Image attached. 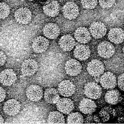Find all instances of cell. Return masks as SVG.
<instances>
[{"label": "cell", "mask_w": 124, "mask_h": 126, "mask_svg": "<svg viewBox=\"0 0 124 126\" xmlns=\"http://www.w3.org/2000/svg\"><path fill=\"white\" fill-rule=\"evenodd\" d=\"M6 92L0 86V103L4 100L6 96Z\"/></svg>", "instance_id": "obj_34"}, {"label": "cell", "mask_w": 124, "mask_h": 126, "mask_svg": "<svg viewBox=\"0 0 124 126\" xmlns=\"http://www.w3.org/2000/svg\"><path fill=\"white\" fill-rule=\"evenodd\" d=\"M7 57L4 53L0 50V67L6 63Z\"/></svg>", "instance_id": "obj_33"}, {"label": "cell", "mask_w": 124, "mask_h": 126, "mask_svg": "<svg viewBox=\"0 0 124 126\" xmlns=\"http://www.w3.org/2000/svg\"><path fill=\"white\" fill-rule=\"evenodd\" d=\"M16 79V74L12 69H5L0 73V82L3 85L11 86L14 83Z\"/></svg>", "instance_id": "obj_9"}, {"label": "cell", "mask_w": 124, "mask_h": 126, "mask_svg": "<svg viewBox=\"0 0 124 126\" xmlns=\"http://www.w3.org/2000/svg\"><path fill=\"white\" fill-rule=\"evenodd\" d=\"M89 115L86 118L85 123L87 124L95 123L93 119V116L91 114Z\"/></svg>", "instance_id": "obj_35"}, {"label": "cell", "mask_w": 124, "mask_h": 126, "mask_svg": "<svg viewBox=\"0 0 124 126\" xmlns=\"http://www.w3.org/2000/svg\"><path fill=\"white\" fill-rule=\"evenodd\" d=\"M83 121V116L78 112L69 114L67 120L68 124H82Z\"/></svg>", "instance_id": "obj_27"}, {"label": "cell", "mask_w": 124, "mask_h": 126, "mask_svg": "<svg viewBox=\"0 0 124 126\" xmlns=\"http://www.w3.org/2000/svg\"><path fill=\"white\" fill-rule=\"evenodd\" d=\"M124 73L120 75L118 79V84L119 88L122 91L124 90Z\"/></svg>", "instance_id": "obj_32"}, {"label": "cell", "mask_w": 124, "mask_h": 126, "mask_svg": "<svg viewBox=\"0 0 124 126\" xmlns=\"http://www.w3.org/2000/svg\"><path fill=\"white\" fill-rule=\"evenodd\" d=\"M97 106L95 102L92 99L83 98L80 102L79 108L80 111L85 114H91L96 110Z\"/></svg>", "instance_id": "obj_18"}, {"label": "cell", "mask_w": 124, "mask_h": 126, "mask_svg": "<svg viewBox=\"0 0 124 126\" xmlns=\"http://www.w3.org/2000/svg\"><path fill=\"white\" fill-rule=\"evenodd\" d=\"M58 90L54 88L46 89L43 95L45 100L50 104H56L60 98Z\"/></svg>", "instance_id": "obj_24"}, {"label": "cell", "mask_w": 124, "mask_h": 126, "mask_svg": "<svg viewBox=\"0 0 124 126\" xmlns=\"http://www.w3.org/2000/svg\"><path fill=\"white\" fill-rule=\"evenodd\" d=\"M108 37L111 42L116 44H121L124 41L123 30L120 28H112L109 32Z\"/></svg>", "instance_id": "obj_22"}, {"label": "cell", "mask_w": 124, "mask_h": 126, "mask_svg": "<svg viewBox=\"0 0 124 126\" xmlns=\"http://www.w3.org/2000/svg\"><path fill=\"white\" fill-rule=\"evenodd\" d=\"M90 54V51L89 47L84 45L77 46L73 52L74 57L80 61L87 60L89 57Z\"/></svg>", "instance_id": "obj_20"}, {"label": "cell", "mask_w": 124, "mask_h": 126, "mask_svg": "<svg viewBox=\"0 0 124 126\" xmlns=\"http://www.w3.org/2000/svg\"><path fill=\"white\" fill-rule=\"evenodd\" d=\"M56 105L59 111L66 114H70L74 108L73 101L67 98H60L56 103Z\"/></svg>", "instance_id": "obj_14"}, {"label": "cell", "mask_w": 124, "mask_h": 126, "mask_svg": "<svg viewBox=\"0 0 124 126\" xmlns=\"http://www.w3.org/2000/svg\"><path fill=\"white\" fill-rule=\"evenodd\" d=\"M124 116L118 117V121L119 123H124Z\"/></svg>", "instance_id": "obj_37"}, {"label": "cell", "mask_w": 124, "mask_h": 126, "mask_svg": "<svg viewBox=\"0 0 124 126\" xmlns=\"http://www.w3.org/2000/svg\"><path fill=\"white\" fill-rule=\"evenodd\" d=\"M38 65L37 62L32 59L25 60L21 66L22 74L25 76H30L35 74L37 70Z\"/></svg>", "instance_id": "obj_7"}, {"label": "cell", "mask_w": 124, "mask_h": 126, "mask_svg": "<svg viewBox=\"0 0 124 126\" xmlns=\"http://www.w3.org/2000/svg\"><path fill=\"white\" fill-rule=\"evenodd\" d=\"M58 44L61 49L65 52L72 50L75 45L74 39L71 35H65L62 36L59 39Z\"/></svg>", "instance_id": "obj_19"}, {"label": "cell", "mask_w": 124, "mask_h": 126, "mask_svg": "<svg viewBox=\"0 0 124 126\" xmlns=\"http://www.w3.org/2000/svg\"><path fill=\"white\" fill-rule=\"evenodd\" d=\"M82 68L80 63L74 59L69 60L65 65L66 73L71 76H76L79 74L82 71Z\"/></svg>", "instance_id": "obj_16"}, {"label": "cell", "mask_w": 124, "mask_h": 126, "mask_svg": "<svg viewBox=\"0 0 124 126\" xmlns=\"http://www.w3.org/2000/svg\"><path fill=\"white\" fill-rule=\"evenodd\" d=\"M9 5L4 2H0V19H3L8 16L10 13Z\"/></svg>", "instance_id": "obj_28"}, {"label": "cell", "mask_w": 124, "mask_h": 126, "mask_svg": "<svg viewBox=\"0 0 124 126\" xmlns=\"http://www.w3.org/2000/svg\"><path fill=\"white\" fill-rule=\"evenodd\" d=\"M26 95L30 100L34 102L39 101L43 95V91L42 88L36 84L30 85L27 89Z\"/></svg>", "instance_id": "obj_15"}, {"label": "cell", "mask_w": 124, "mask_h": 126, "mask_svg": "<svg viewBox=\"0 0 124 126\" xmlns=\"http://www.w3.org/2000/svg\"><path fill=\"white\" fill-rule=\"evenodd\" d=\"M21 108V105L19 101L14 99L8 100L4 103L3 110L7 114L14 116L19 112Z\"/></svg>", "instance_id": "obj_10"}, {"label": "cell", "mask_w": 124, "mask_h": 126, "mask_svg": "<svg viewBox=\"0 0 124 126\" xmlns=\"http://www.w3.org/2000/svg\"><path fill=\"white\" fill-rule=\"evenodd\" d=\"M49 42L46 38L39 36L35 38L32 41V47L34 51L36 53L45 52L49 46Z\"/></svg>", "instance_id": "obj_13"}, {"label": "cell", "mask_w": 124, "mask_h": 126, "mask_svg": "<svg viewBox=\"0 0 124 126\" xmlns=\"http://www.w3.org/2000/svg\"><path fill=\"white\" fill-rule=\"evenodd\" d=\"M87 69L90 75L93 77H97L103 73L105 68L103 64L101 61L94 59L88 63Z\"/></svg>", "instance_id": "obj_5"}, {"label": "cell", "mask_w": 124, "mask_h": 126, "mask_svg": "<svg viewBox=\"0 0 124 126\" xmlns=\"http://www.w3.org/2000/svg\"><path fill=\"white\" fill-rule=\"evenodd\" d=\"M100 82L102 87L105 89H112L117 85L116 77L112 73L107 72L101 76Z\"/></svg>", "instance_id": "obj_4"}, {"label": "cell", "mask_w": 124, "mask_h": 126, "mask_svg": "<svg viewBox=\"0 0 124 126\" xmlns=\"http://www.w3.org/2000/svg\"><path fill=\"white\" fill-rule=\"evenodd\" d=\"M48 122L49 124H64L65 119L63 115L59 111H53L49 113Z\"/></svg>", "instance_id": "obj_25"}, {"label": "cell", "mask_w": 124, "mask_h": 126, "mask_svg": "<svg viewBox=\"0 0 124 126\" xmlns=\"http://www.w3.org/2000/svg\"><path fill=\"white\" fill-rule=\"evenodd\" d=\"M113 109L111 107L105 106L99 112V116L101 121L105 122L110 119L113 116Z\"/></svg>", "instance_id": "obj_26"}, {"label": "cell", "mask_w": 124, "mask_h": 126, "mask_svg": "<svg viewBox=\"0 0 124 126\" xmlns=\"http://www.w3.org/2000/svg\"><path fill=\"white\" fill-rule=\"evenodd\" d=\"M112 115L114 117H118L124 116V108L120 106H118L113 109Z\"/></svg>", "instance_id": "obj_31"}, {"label": "cell", "mask_w": 124, "mask_h": 126, "mask_svg": "<svg viewBox=\"0 0 124 126\" xmlns=\"http://www.w3.org/2000/svg\"><path fill=\"white\" fill-rule=\"evenodd\" d=\"M59 94L65 97L72 95L75 90V85L70 81L66 80L62 81L58 85L57 89Z\"/></svg>", "instance_id": "obj_11"}, {"label": "cell", "mask_w": 124, "mask_h": 126, "mask_svg": "<svg viewBox=\"0 0 124 126\" xmlns=\"http://www.w3.org/2000/svg\"><path fill=\"white\" fill-rule=\"evenodd\" d=\"M62 11L64 17L69 20L76 18L79 13L78 6L75 3L71 1L67 2L63 6Z\"/></svg>", "instance_id": "obj_2"}, {"label": "cell", "mask_w": 124, "mask_h": 126, "mask_svg": "<svg viewBox=\"0 0 124 126\" xmlns=\"http://www.w3.org/2000/svg\"><path fill=\"white\" fill-rule=\"evenodd\" d=\"M29 0V1H33L34 0Z\"/></svg>", "instance_id": "obj_39"}, {"label": "cell", "mask_w": 124, "mask_h": 126, "mask_svg": "<svg viewBox=\"0 0 124 126\" xmlns=\"http://www.w3.org/2000/svg\"><path fill=\"white\" fill-rule=\"evenodd\" d=\"M4 120L2 116L0 115V124H2L4 123Z\"/></svg>", "instance_id": "obj_38"}, {"label": "cell", "mask_w": 124, "mask_h": 126, "mask_svg": "<svg viewBox=\"0 0 124 126\" xmlns=\"http://www.w3.org/2000/svg\"><path fill=\"white\" fill-rule=\"evenodd\" d=\"M102 93L101 87L95 82H89L84 87V94L87 97L90 99H98L101 96Z\"/></svg>", "instance_id": "obj_1"}, {"label": "cell", "mask_w": 124, "mask_h": 126, "mask_svg": "<svg viewBox=\"0 0 124 126\" xmlns=\"http://www.w3.org/2000/svg\"><path fill=\"white\" fill-rule=\"evenodd\" d=\"M116 0H98L100 6L102 8H108L111 7L115 3Z\"/></svg>", "instance_id": "obj_30"}, {"label": "cell", "mask_w": 124, "mask_h": 126, "mask_svg": "<svg viewBox=\"0 0 124 126\" xmlns=\"http://www.w3.org/2000/svg\"><path fill=\"white\" fill-rule=\"evenodd\" d=\"M14 16L16 21L19 23L26 25L29 23L31 19V11L26 7H21L15 12Z\"/></svg>", "instance_id": "obj_3"}, {"label": "cell", "mask_w": 124, "mask_h": 126, "mask_svg": "<svg viewBox=\"0 0 124 126\" xmlns=\"http://www.w3.org/2000/svg\"><path fill=\"white\" fill-rule=\"evenodd\" d=\"M60 31L58 26L53 23H47L43 29L44 35L47 38L51 39H56L60 34Z\"/></svg>", "instance_id": "obj_17"}, {"label": "cell", "mask_w": 124, "mask_h": 126, "mask_svg": "<svg viewBox=\"0 0 124 126\" xmlns=\"http://www.w3.org/2000/svg\"><path fill=\"white\" fill-rule=\"evenodd\" d=\"M74 36L78 42L83 44L88 43L91 39L89 31L84 27H80L78 28L75 32Z\"/></svg>", "instance_id": "obj_21"}, {"label": "cell", "mask_w": 124, "mask_h": 126, "mask_svg": "<svg viewBox=\"0 0 124 126\" xmlns=\"http://www.w3.org/2000/svg\"><path fill=\"white\" fill-rule=\"evenodd\" d=\"M93 119L94 122L96 123H100L101 120L99 115L97 114L93 116Z\"/></svg>", "instance_id": "obj_36"}, {"label": "cell", "mask_w": 124, "mask_h": 126, "mask_svg": "<svg viewBox=\"0 0 124 126\" xmlns=\"http://www.w3.org/2000/svg\"></svg>", "instance_id": "obj_40"}, {"label": "cell", "mask_w": 124, "mask_h": 126, "mask_svg": "<svg viewBox=\"0 0 124 126\" xmlns=\"http://www.w3.org/2000/svg\"><path fill=\"white\" fill-rule=\"evenodd\" d=\"M99 55L104 58L111 57L115 52V48L109 42L104 41L100 43L97 48Z\"/></svg>", "instance_id": "obj_12"}, {"label": "cell", "mask_w": 124, "mask_h": 126, "mask_svg": "<svg viewBox=\"0 0 124 126\" xmlns=\"http://www.w3.org/2000/svg\"><path fill=\"white\" fill-rule=\"evenodd\" d=\"M123 97L119 91L117 90H111L108 91L105 96V99L108 103L116 105L121 102Z\"/></svg>", "instance_id": "obj_23"}, {"label": "cell", "mask_w": 124, "mask_h": 126, "mask_svg": "<svg viewBox=\"0 0 124 126\" xmlns=\"http://www.w3.org/2000/svg\"><path fill=\"white\" fill-rule=\"evenodd\" d=\"M44 13L47 16L54 17L59 14L60 6L57 1L55 0H48L45 3L43 8Z\"/></svg>", "instance_id": "obj_8"}, {"label": "cell", "mask_w": 124, "mask_h": 126, "mask_svg": "<svg viewBox=\"0 0 124 126\" xmlns=\"http://www.w3.org/2000/svg\"><path fill=\"white\" fill-rule=\"evenodd\" d=\"M90 33L96 39L101 38L106 34L107 29L105 24L99 21L94 22L91 24L89 28Z\"/></svg>", "instance_id": "obj_6"}, {"label": "cell", "mask_w": 124, "mask_h": 126, "mask_svg": "<svg viewBox=\"0 0 124 126\" xmlns=\"http://www.w3.org/2000/svg\"><path fill=\"white\" fill-rule=\"evenodd\" d=\"M82 7L87 9L95 8L98 3L97 0H80Z\"/></svg>", "instance_id": "obj_29"}]
</instances>
